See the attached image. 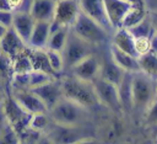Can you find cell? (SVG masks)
Listing matches in <instances>:
<instances>
[{
  "label": "cell",
  "instance_id": "obj_15",
  "mask_svg": "<svg viewBox=\"0 0 157 144\" xmlns=\"http://www.w3.org/2000/svg\"><path fill=\"white\" fill-rule=\"evenodd\" d=\"M0 42H1L2 53L11 59L18 55L20 53H22L27 48V44L20 38V36L11 27L6 30L4 36L0 38Z\"/></svg>",
  "mask_w": 157,
  "mask_h": 144
},
{
  "label": "cell",
  "instance_id": "obj_35",
  "mask_svg": "<svg viewBox=\"0 0 157 144\" xmlns=\"http://www.w3.org/2000/svg\"><path fill=\"white\" fill-rule=\"evenodd\" d=\"M131 6H145V0H126Z\"/></svg>",
  "mask_w": 157,
  "mask_h": 144
},
{
  "label": "cell",
  "instance_id": "obj_24",
  "mask_svg": "<svg viewBox=\"0 0 157 144\" xmlns=\"http://www.w3.org/2000/svg\"><path fill=\"white\" fill-rule=\"evenodd\" d=\"M53 126V121L50 119L48 112H42V113H34L29 116L28 121V127L36 132L45 134L48 129Z\"/></svg>",
  "mask_w": 157,
  "mask_h": 144
},
{
  "label": "cell",
  "instance_id": "obj_32",
  "mask_svg": "<svg viewBox=\"0 0 157 144\" xmlns=\"http://www.w3.org/2000/svg\"><path fill=\"white\" fill-rule=\"evenodd\" d=\"M150 52L157 54V32L153 31V33L150 36Z\"/></svg>",
  "mask_w": 157,
  "mask_h": 144
},
{
  "label": "cell",
  "instance_id": "obj_6",
  "mask_svg": "<svg viewBox=\"0 0 157 144\" xmlns=\"http://www.w3.org/2000/svg\"><path fill=\"white\" fill-rule=\"evenodd\" d=\"M93 89L94 94L98 101V105L104 106L112 111H120V103H119V97H118V89L114 84L102 79L97 78L93 82Z\"/></svg>",
  "mask_w": 157,
  "mask_h": 144
},
{
  "label": "cell",
  "instance_id": "obj_27",
  "mask_svg": "<svg viewBox=\"0 0 157 144\" xmlns=\"http://www.w3.org/2000/svg\"><path fill=\"white\" fill-rule=\"evenodd\" d=\"M44 50H45V55H47V59H48V63H49V66L53 74L56 76H60L64 73V62H63L61 52L48 49V48H45Z\"/></svg>",
  "mask_w": 157,
  "mask_h": 144
},
{
  "label": "cell",
  "instance_id": "obj_14",
  "mask_svg": "<svg viewBox=\"0 0 157 144\" xmlns=\"http://www.w3.org/2000/svg\"><path fill=\"white\" fill-rule=\"evenodd\" d=\"M103 4L107 18L114 31L115 28L120 27L121 20L131 5L126 0H103Z\"/></svg>",
  "mask_w": 157,
  "mask_h": 144
},
{
  "label": "cell",
  "instance_id": "obj_23",
  "mask_svg": "<svg viewBox=\"0 0 157 144\" xmlns=\"http://www.w3.org/2000/svg\"><path fill=\"white\" fill-rule=\"evenodd\" d=\"M69 30H70V27H58L55 30H52L45 48L61 52L65 46Z\"/></svg>",
  "mask_w": 157,
  "mask_h": 144
},
{
  "label": "cell",
  "instance_id": "obj_11",
  "mask_svg": "<svg viewBox=\"0 0 157 144\" xmlns=\"http://www.w3.org/2000/svg\"><path fill=\"white\" fill-rule=\"evenodd\" d=\"M78 7L82 14L91 17L96 22H98L108 32H110V33L114 32L108 18H107L103 0H78Z\"/></svg>",
  "mask_w": 157,
  "mask_h": 144
},
{
  "label": "cell",
  "instance_id": "obj_33",
  "mask_svg": "<svg viewBox=\"0 0 157 144\" xmlns=\"http://www.w3.org/2000/svg\"><path fill=\"white\" fill-rule=\"evenodd\" d=\"M145 7L147 11H157V0H145Z\"/></svg>",
  "mask_w": 157,
  "mask_h": 144
},
{
  "label": "cell",
  "instance_id": "obj_28",
  "mask_svg": "<svg viewBox=\"0 0 157 144\" xmlns=\"http://www.w3.org/2000/svg\"><path fill=\"white\" fill-rule=\"evenodd\" d=\"M53 78H56L49 73H45V71H42V70H31L28 71V89H33V87H37L49 80H52Z\"/></svg>",
  "mask_w": 157,
  "mask_h": 144
},
{
  "label": "cell",
  "instance_id": "obj_20",
  "mask_svg": "<svg viewBox=\"0 0 157 144\" xmlns=\"http://www.w3.org/2000/svg\"><path fill=\"white\" fill-rule=\"evenodd\" d=\"M131 75L132 73L126 71L121 81L117 86L120 108L125 112L132 111V92H131Z\"/></svg>",
  "mask_w": 157,
  "mask_h": 144
},
{
  "label": "cell",
  "instance_id": "obj_40",
  "mask_svg": "<svg viewBox=\"0 0 157 144\" xmlns=\"http://www.w3.org/2000/svg\"><path fill=\"white\" fill-rule=\"evenodd\" d=\"M0 54H2V48H1V42H0Z\"/></svg>",
  "mask_w": 157,
  "mask_h": 144
},
{
  "label": "cell",
  "instance_id": "obj_16",
  "mask_svg": "<svg viewBox=\"0 0 157 144\" xmlns=\"http://www.w3.org/2000/svg\"><path fill=\"white\" fill-rule=\"evenodd\" d=\"M56 0H32L28 12L34 21L50 22L54 16Z\"/></svg>",
  "mask_w": 157,
  "mask_h": 144
},
{
  "label": "cell",
  "instance_id": "obj_1",
  "mask_svg": "<svg viewBox=\"0 0 157 144\" xmlns=\"http://www.w3.org/2000/svg\"><path fill=\"white\" fill-rule=\"evenodd\" d=\"M63 96L86 107V108H93L98 106V101L94 94L93 84L90 81L81 80L74 75L70 74H61L59 76Z\"/></svg>",
  "mask_w": 157,
  "mask_h": 144
},
{
  "label": "cell",
  "instance_id": "obj_8",
  "mask_svg": "<svg viewBox=\"0 0 157 144\" xmlns=\"http://www.w3.org/2000/svg\"><path fill=\"white\" fill-rule=\"evenodd\" d=\"M80 12L78 0H56L54 16L50 22L58 26L70 27Z\"/></svg>",
  "mask_w": 157,
  "mask_h": 144
},
{
  "label": "cell",
  "instance_id": "obj_29",
  "mask_svg": "<svg viewBox=\"0 0 157 144\" xmlns=\"http://www.w3.org/2000/svg\"><path fill=\"white\" fill-rule=\"evenodd\" d=\"M145 123L150 127H157V98H155L145 111Z\"/></svg>",
  "mask_w": 157,
  "mask_h": 144
},
{
  "label": "cell",
  "instance_id": "obj_13",
  "mask_svg": "<svg viewBox=\"0 0 157 144\" xmlns=\"http://www.w3.org/2000/svg\"><path fill=\"white\" fill-rule=\"evenodd\" d=\"M125 70L120 68L110 57L109 52L101 58V66H99V78L114 84L115 86L119 85L123 76L125 75Z\"/></svg>",
  "mask_w": 157,
  "mask_h": 144
},
{
  "label": "cell",
  "instance_id": "obj_31",
  "mask_svg": "<svg viewBox=\"0 0 157 144\" xmlns=\"http://www.w3.org/2000/svg\"><path fill=\"white\" fill-rule=\"evenodd\" d=\"M12 16H13V11L12 10H7V9H0V23L5 27H11L12 25Z\"/></svg>",
  "mask_w": 157,
  "mask_h": 144
},
{
  "label": "cell",
  "instance_id": "obj_22",
  "mask_svg": "<svg viewBox=\"0 0 157 144\" xmlns=\"http://www.w3.org/2000/svg\"><path fill=\"white\" fill-rule=\"evenodd\" d=\"M139 70L147 74L152 79L157 80V54L152 52H147L142 55L137 57Z\"/></svg>",
  "mask_w": 157,
  "mask_h": 144
},
{
  "label": "cell",
  "instance_id": "obj_18",
  "mask_svg": "<svg viewBox=\"0 0 157 144\" xmlns=\"http://www.w3.org/2000/svg\"><path fill=\"white\" fill-rule=\"evenodd\" d=\"M134 37L131 36V33L124 28V27H118L114 30V32L112 33L110 36V41L109 43L115 46L117 48L134 55L137 58L136 55V52H135V46H134Z\"/></svg>",
  "mask_w": 157,
  "mask_h": 144
},
{
  "label": "cell",
  "instance_id": "obj_2",
  "mask_svg": "<svg viewBox=\"0 0 157 144\" xmlns=\"http://www.w3.org/2000/svg\"><path fill=\"white\" fill-rule=\"evenodd\" d=\"M48 114L53 123L58 126L77 128L87 119L88 108L63 96L50 110H48Z\"/></svg>",
  "mask_w": 157,
  "mask_h": 144
},
{
  "label": "cell",
  "instance_id": "obj_38",
  "mask_svg": "<svg viewBox=\"0 0 157 144\" xmlns=\"http://www.w3.org/2000/svg\"><path fill=\"white\" fill-rule=\"evenodd\" d=\"M6 30H7V27H5V26H2V25L0 23V38L4 36V33L6 32Z\"/></svg>",
  "mask_w": 157,
  "mask_h": 144
},
{
  "label": "cell",
  "instance_id": "obj_39",
  "mask_svg": "<svg viewBox=\"0 0 157 144\" xmlns=\"http://www.w3.org/2000/svg\"><path fill=\"white\" fill-rule=\"evenodd\" d=\"M155 98H157V80H156V91H155Z\"/></svg>",
  "mask_w": 157,
  "mask_h": 144
},
{
  "label": "cell",
  "instance_id": "obj_26",
  "mask_svg": "<svg viewBox=\"0 0 157 144\" xmlns=\"http://www.w3.org/2000/svg\"><path fill=\"white\" fill-rule=\"evenodd\" d=\"M126 30L131 33V36L134 38H137V37H150L153 33V31H155L148 14L140 22H137L136 25H134V26H131V27H129Z\"/></svg>",
  "mask_w": 157,
  "mask_h": 144
},
{
  "label": "cell",
  "instance_id": "obj_34",
  "mask_svg": "<svg viewBox=\"0 0 157 144\" xmlns=\"http://www.w3.org/2000/svg\"><path fill=\"white\" fill-rule=\"evenodd\" d=\"M148 16H150V18H151L153 30L157 32V11H148Z\"/></svg>",
  "mask_w": 157,
  "mask_h": 144
},
{
  "label": "cell",
  "instance_id": "obj_12",
  "mask_svg": "<svg viewBox=\"0 0 157 144\" xmlns=\"http://www.w3.org/2000/svg\"><path fill=\"white\" fill-rule=\"evenodd\" d=\"M34 23H36V21H34V18L31 16V14L28 11H22V10L13 11L11 28L20 36V38L26 44H27V42L29 39V36L32 33Z\"/></svg>",
  "mask_w": 157,
  "mask_h": 144
},
{
  "label": "cell",
  "instance_id": "obj_30",
  "mask_svg": "<svg viewBox=\"0 0 157 144\" xmlns=\"http://www.w3.org/2000/svg\"><path fill=\"white\" fill-rule=\"evenodd\" d=\"M134 46L136 55H142L147 52H150V37H137L134 38Z\"/></svg>",
  "mask_w": 157,
  "mask_h": 144
},
{
  "label": "cell",
  "instance_id": "obj_4",
  "mask_svg": "<svg viewBox=\"0 0 157 144\" xmlns=\"http://www.w3.org/2000/svg\"><path fill=\"white\" fill-rule=\"evenodd\" d=\"M70 30L86 42L93 44L94 47H101L108 43L112 36V33L108 32L104 27H102L98 22L86 16L81 11L78 12L74 23L70 26Z\"/></svg>",
  "mask_w": 157,
  "mask_h": 144
},
{
  "label": "cell",
  "instance_id": "obj_36",
  "mask_svg": "<svg viewBox=\"0 0 157 144\" xmlns=\"http://www.w3.org/2000/svg\"><path fill=\"white\" fill-rule=\"evenodd\" d=\"M6 95H7V94H6L4 90H1V89H0V108H1V106H2V103H4V101H5Z\"/></svg>",
  "mask_w": 157,
  "mask_h": 144
},
{
  "label": "cell",
  "instance_id": "obj_19",
  "mask_svg": "<svg viewBox=\"0 0 157 144\" xmlns=\"http://www.w3.org/2000/svg\"><path fill=\"white\" fill-rule=\"evenodd\" d=\"M110 57L113 58V60L120 66L123 68L125 71H130V73H134V71H137L139 70V64H137V58L117 48L115 46L110 44L109 43V49H108Z\"/></svg>",
  "mask_w": 157,
  "mask_h": 144
},
{
  "label": "cell",
  "instance_id": "obj_10",
  "mask_svg": "<svg viewBox=\"0 0 157 144\" xmlns=\"http://www.w3.org/2000/svg\"><path fill=\"white\" fill-rule=\"evenodd\" d=\"M39 98L40 101L45 105L47 110H50L61 97H63V91H61V85L59 76L53 78L52 80L31 89Z\"/></svg>",
  "mask_w": 157,
  "mask_h": 144
},
{
  "label": "cell",
  "instance_id": "obj_17",
  "mask_svg": "<svg viewBox=\"0 0 157 144\" xmlns=\"http://www.w3.org/2000/svg\"><path fill=\"white\" fill-rule=\"evenodd\" d=\"M49 34H50V22L36 21L29 39L27 42V47L34 49H45Z\"/></svg>",
  "mask_w": 157,
  "mask_h": 144
},
{
  "label": "cell",
  "instance_id": "obj_3",
  "mask_svg": "<svg viewBox=\"0 0 157 144\" xmlns=\"http://www.w3.org/2000/svg\"><path fill=\"white\" fill-rule=\"evenodd\" d=\"M156 80L142 73L134 71L131 75V92H132V111L145 113L150 103L155 100Z\"/></svg>",
  "mask_w": 157,
  "mask_h": 144
},
{
  "label": "cell",
  "instance_id": "obj_9",
  "mask_svg": "<svg viewBox=\"0 0 157 144\" xmlns=\"http://www.w3.org/2000/svg\"><path fill=\"white\" fill-rule=\"evenodd\" d=\"M10 95L13 100L29 114L48 112L45 105L40 101V98L29 89H15L10 91Z\"/></svg>",
  "mask_w": 157,
  "mask_h": 144
},
{
  "label": "cell",
  "instance_id": "obj_25",
  "mask_svg": "<svg viewBox=\"0 0 157 144\" xmlns=\"http://www.w3.org/2000/svg\"><path fill=\"white\" fill-rule=\"evenodd\" d=\"M147 14H148V11L146 10L145 6H130V9L126 11L125 16L121 20L120 27L129 28V27L136 25L137 22H140Z\"/></svg>",
  "mask_w": 157,
  "mask_h": 144
},
{
  "label": "cell",
  "instance_id": "obj_21",
  "mask_svg": "<svg viewBox=\"0 0 157 144\" xmlns=\"http://www.w3.org/2000/svg\"><path fill=\"white\" fill-rule=\"evenodd\" d=\"M12 60L6 54H0V89L10 94V85L12 78Z\"/></svg>",
  "mask_w": 157,
  "mask_h": 144
},
{
  "label": "cell",
  "instance_id": "obj_37",
  "mask_svg": "<svg viewBox=\"0 0 157 144\" xmlns=\"http://www.w3.org/2000/svg\"><path fill=\"white\" fill-rule=\"evenodd\" d=\"M0 9H7V10H10L9 6H7L6 0H0Z\"/></svg>",
  "mask_w": 157,
  "mask_h": 144
},
{
  "label": "cell",
  "instance_id": "obj_7",
  "mask_svg": "<svg viewBox=\"0 0 157 144\" xmlns=\"http://www.w3.org/2000/svg\"><path fill=\"white\" fill-rule=\"evenodd\" d=\"M99 66H101V58L97 53H92L75 64L66 74L74 75L81 80L93 82L99 76ZM65 74V73H64Z\"/></svg>",
  "mask_w": 157,
  "mask_h": 144
},
{
  "label": "cell",
  "instance_id": "obj_5",
  "mask_svg": "<svg viewBox=\"0 0 157 144\" xmlns=\"http://www.w3.org/2000/svg\"><path fill=\"white\" fill-rule=\"evenodd\" d=\"M96 48L97 47L86 42L81 37L75 34L71 30H69L65 46L61 50L63 62H64V73L69 71L75 64H77L80 60H82L87 55L96 53Z\"/></svg>",
  "mask_w": 157,
  "mask_h": 144
}]
</instances>
